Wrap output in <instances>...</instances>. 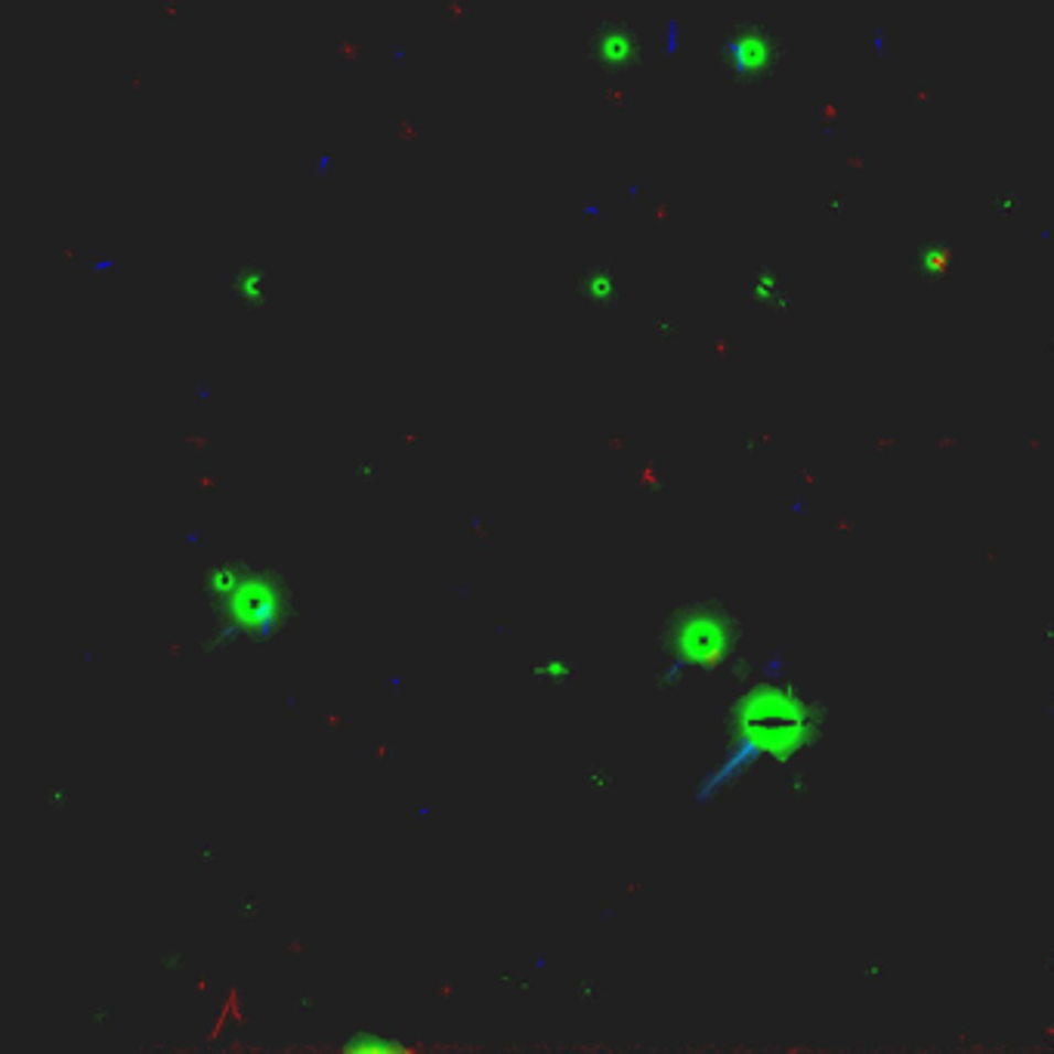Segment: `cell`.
Instances as JSON below:
<instances>
[{
  "label": "cell",
  "instance_id": "277c9868",
  "mask_svg": "<svg viewBox=\"0 0 1054 1054\" xmlns=\"http://www.w3.org/2000/svg\"><path fill=\"white\" fill-rule=\"evenodd\" d=\"M533 675L545 677V680H551V684H567L569 677H572V668H569L567 662L551 659V662H541L533 668Z\"/></svg>",
  "mask_w": 1054,
  "mask_h": 1054
},
{
  "label": "cell",
  "instance_id": "3957f363",
  "mask_svg": "<svg viewBox=\"0 0 1054 1054\" xmlns=\"http://www.w3.org/2000/svg\"><path fill=\"white\" fill-rule=\"evenodd\" d=\"M634 50H637V47L631 44V34H622V37H619V32L606 34V37H603V41L598 44L600 56H603L606 63H613V65L631 63V60H634V56H631Z\"/></svg>",
  "mask_w": 1054,
  "mask_h": 1054
},
{
  "label": "cell",
  "instance_id": "6da1fadb",
  "mask_svg": "<svg viewBox=\"0 0 1054 1054\" xmlns=\"http://www.w3.org/2000/svg\"><path fill=\"white\" fill-rule=\"evenodd\" d=\"M733 718L740 733V755L788 761L817 733L814 709L795 687L764 684L761 690L745 692Z\"/></svg>",
  "mask_w": 1054,
  "mask_h": 1054
},
{
  "label": "cell",
  "instance_id": "7a4b0ae2",
  "mask_svg": "<svg viewBox=\"0 0 1054 1054\" xmlns=\"http://www.w3.org/2000/svg\"><path fill=\"white\" fill-rule=\"evenodd\" d=\"M730 641H733V619L714 606H696L687 615H680L675 628L668 631L671 665L675 671L711 668L724 662Z\"/></svg>",
  "mask_w": 1054,
  "mask_h": 1054
}]
</instances>
